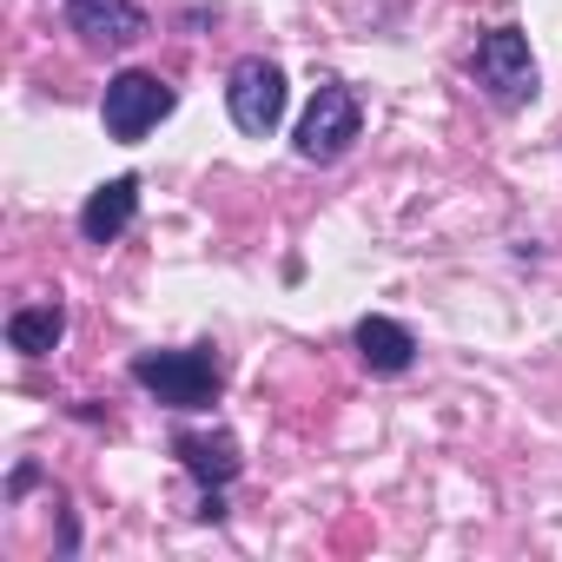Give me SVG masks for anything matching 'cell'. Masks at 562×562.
<instances>
[{"mask_svg": "<svg viewBox=\"0 0 562 562\" xmlns=\"http://www.w3.org/2000/svg\"><path fill=\"white\" fill-rule=\"evenodd\" d=\"M133 378L172 411H199V404L218 397V358L205 345H192V351H146V358H133Z\"/></svg>", "mask_w": 562, "mask_h": 562, "instance_id": "cell-1", "label": "cell"}, {"mask_svg": "<svg viewBox=\"0 0 562 562\" xmlns=\"http://www.w3.org/2000/svg\"><path fill=\"white\" fill-rule=\"evenodd\" d=\"M470 74H476V87H483L496 106H522V100H536V54H529L522 27H496V34H483Z\"/></svg>", "mask_w": 562, "mask_h": 562, "instance_id": "cell-2", "label": "cell"}, {"mask_svg": "<svg viewBox=\"0 0 562 562\" xmlns=\"http://www.w3.org/2000/svg\"><path fill=\"white\" fill-rule=\"evenodd\" d=\"M358 126H364V113H358V100H351V87H318L312 93V106H305V120H299V153L312 159V166H331V159H345L351 153V139H358Z\"/></svg>", "mask_w": 562, "mask_h": 562, "instance_id": "cell-3", "label": "cell"}, {"mask_svg": "<svg viewBox=\"0 0 562 562\" xmlns=\"http://www.w3.org/2000/svg\"><path fill=\"white\" fill-rule=\"evenodd\" d=\"M100 113H106V133L120 146H133L172 113V87L159 74H120V80H106V106Z\"/></svg>", "mask_w": 562, "mask_h": 562, "instance_id": "cell-4", "label": "cell"}, {"mask_svg": "<svg viewBox=\"0 0 562 562\" xmlns=\"http://www.w3.org/2000/svg\"><path fill=\"white\" fill-rule=\"evenodd\" d=\"M225 106H232V126L238 133H271L278 120H285V74H278L271 60H238L232 80H225Z\"/></svg>", "mask_w": 562, "mask_h": 562, "instance_id": "cell-5", "label": "cell"}, {"mask_svg": "<svg viewBox=\"0 0 562 562\" xmlns=\"http://www.w3.org/2000/svg\"><path fill=\"white\" fill-rule=\"evenodd\" d=\"M67 21L87 47H133L146 41V8L133 0H67Z\"/></svg>", "mask_w": 562, "mask_h": 562, "instance_id": "cell-6", "label": "cell"}, {"mask_svg": "<svg viewBox=\"0 0 562 562\" xmlns=\"http://www.w3.org/2000/svg\"><path fill=\"white\" fill-rule=\"evenodd\" d=\"M133 212H139V179H133V172H120V179H106V186L87 199L80 232H87L93 245H106V238H120V232L133 225Z\"/></svg>", "mask_w": 562, "mask_h": 562, "instance_id": "cell-7", "label": "cell"}, {"mask_svg": "<svg viewBox=\"0 0 562 562\" xmlns=\"http://www.w3.org/2000/svg\"><path fill=\"white\" fill-rule=\"evenodd\" d=\"M172 450H179V463H186L205 490H218V483L238 476V443H232L225 430H179Z\"/></svg>", "mask_w": 562, "mask_h": 562, "instance_id": "cell-8", "label": "cell"}, {"mask_svg": "<svg viewBox=\"0 0 562 562\" xmlns=\"http://www.w3.org/2000/svg\"><path fill=\"white\" fill-rule=\"evenodd\" d=\"M358 358H364L378 378H397V371H411L417 338H411L397 318H364V325H358Z\"/></svg>", "mask_w": 562, "mask_h": 562, "instance_id": "cell-9", "label": "cell"}, {"mask_svg": "<svg viewBox=\"0 0 562 562\" xmlns=\"http://www.w3.org/2000/svg\"><path fill=\"white\" fill-rule=\"evenodd\" d=\"M60 338H67V312H60V305H27V312L8 318V345H14L21 358H47Z\"/></svg>", "mask_w": 562, "mask_h": 562, "instance_id": "cell-10", "label": "cell"}]
</instances>
